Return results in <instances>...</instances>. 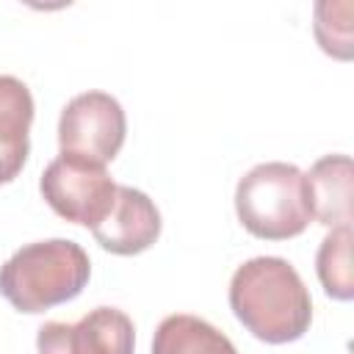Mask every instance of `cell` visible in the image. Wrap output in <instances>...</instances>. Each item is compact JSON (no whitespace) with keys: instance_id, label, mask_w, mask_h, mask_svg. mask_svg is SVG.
Instances as JSON below:
<instances>
[{"instance_id":"cell-1","label":"cell","mask_w":354,"mask_h":354,"mask_svg":"<svg viewBox=\"0 0 354 354\" xmlns=\"http://www.w3.org/2000/svg\"><path fill=\"white\" fill-rule=\"evenodd\" d=\"M235 318L263 343H293L313 321V299L299 271L282 257H252L230 279Z\"/></svg>"},{"instance_id":"cell-2","label":"cell","mask_w":354,"mask_h":354,"mask_svg":"<svg viewBox=\"0 0 354 354\" xmlns=\"http://www.w3.org/2000/svg\"><path fill=\"white\" fill-rule=\"evenodd\" d=\"M91 260L69 238L33 241L0 266V293L19 313H44L72 301L88 285Z\"/></svg>"},{"instance_id":"cell-3","label":"cell","mask_w":354,"mask_h":354,"mask_svg":"<svg viewBox=\"0 0 354 354\" xmlns=\"http://www.w3.org/2000/svg\"><path fill=\"white\" fill-rule=\"evenodd\" d=\"M235 213L246 232L263 241H288L313 221L304 171L285 160L249 169L235 185Z\"/></svg>"},{"instance_id":"cell-4","label":"cell","mask_w":354,"mask_h":354,"mask_svg":"<svg viewBox=\"0 0 354 354\" xmlns=\"http://www.w3.org/2000/svg\"><path fill=\"white\" fill-rule=\"evenodd\" d=\"M116 183L105 171V166L75 158L58 155L47 163L39 180V191L44 202L66 221L94 230L105 221L116 202Z\"/></svg>"},{"instance_id":"cell-5","label":"cell","mask_w":354,"mask_h":354,"mask_svg":"<svg viewBox=\"0 0 354 354\" xmlns=\"http://www.w3.org/2000/svg\"><path fill=\"white\" fill-rule=\"evenodd\" d=\"M127 136L124 108L105 91H83L72 97L58 119L61 155H75L91 163H111Z\"/></svg>"},{"instance_id":"cell-6","label":"cell","mask_w":354,"mask_h":354,"mask_svg":"<svg viewBox=\"0 0 354 354\" xmlns=\"http://www.w3.org/2000/svg\"><path fill=\"white\" fill-rule=\"evenodd\" d=\"M39 354H133L136 326L116 307H94L80 321H47L36 335Z\"/></svg>"},{"instance_id":"cell-7","label":"cell","mask_w":354,"mask_h":354,"mask_svg":"<svg viewBox=\"0 0 354 354\" xmlns=\"http://www.w3.org/2000/svg\"><path fill=\"white\" fill-rule=\"evenodd\" d=\"M91 235L111 254H122V257L141 254L160 235V210L144 191L119 185L111 213L105 216L102 224L91 230Z\"/></svg>"},{"instance_id":"cell-8","label":"cell","mask_w":354,"mask_h":354,"mask_svg":"<svg viewBox=\"0 0 354 354\" xmlns=\"http://www.w3.org/2000/svg\"><path fill=\"white\" fill-rule=\"evenodd\" d=\"M33 97L30 88L11 75H0V185L11 183L30 152Z\"/></svg>"},{"instance_id":"cell-9","label":"cell","mask_w":354,"mask_h":354,"mask_svg":"<svg viewBox=\"0 0 354 354\" xmlns=\"http://www.w3.org/2000/svg\"><path fill=\"white\" fill-rule=\"evenodd\" d=\"M310 191L313 218L324 227L351 224V158L348 155H324L304 174Z\"/></svg>"},{"instance_id":"cell-10","label":"cell","mask_w":354,"mask_h":354,"mask_svg":"<svg viewBox=\"0 0 354 354\" xmlns=\"http://www.w3.org/2000/svg\"><path fill=\"white\" fill-rule=\"evenodd\" d=\"M152 354H238L232 340L205 318L166 315L152 337Z\"/></svg>"},{"instance_id":"cell-11","label":"cell","mask_w":354,"mask_h":354,"mask_svg":"<svg viewBox=\"0 0 354 354\" xmlns=\"http://www.w3.org/2000/svg\"><path fill=\"white\" fill-rule=\"evenodd\" d=\"M315 271L326 296L337 301H351L354 274H351V224L332 227L315 254Z\"/></svg>"},{"instance_id":"cell-12","label":"cell","mask_w":354,"mask_h":354,"mask_svg":"<svg viewBox=\"0 0 354 354\" xmlns=\"http://www.w3.org/2000/svg\"><path fill=\"white\" fill-rule=\"evenodd\" d=\"M351 14L354 6L348 0H321L315 6V39L321 50L332 58L348 61L351 58Z\"/></svg>"}]
</instances>
